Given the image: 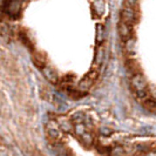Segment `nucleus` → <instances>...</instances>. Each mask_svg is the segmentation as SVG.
I'll use <instances>...</instances> for the list:
<instances>
[{"mask_svg":"<svg viewBox=\"0 0 156 156\" xmlns=\"http://www.w3.org/2000/svg\"><path fill=\"white\" fill-rule=\"evenodd\" d=\"M86 116V115H85ZM85 120V119H83ZM80 121V122H75L74 123V130H73V135L79 140V142L85 146L86 148H92L95 143V137H94L93 129L89 128L86 125L85 121Z\"/></svg>","mask_w":156,"mask_h":156,"instance_id":"obj_1","label":"nucleus"},{"mask_svg":"<svg viewBox=\"0 0 156 156\" xmlns=\"http://www.w3.org/2000/svg\"><path fill=\"white\" fill-rule=\"evenodd\" d=\"M130 87L133 89V93L136 96V99L140 100L141 102H143L147 98L150 96L148 90V83H147L144 76L141 74L140 72H136L132 75Z\"/></svg>","mask_w":156,"mask_h":156,"instance_id":"obj_2","label":"nucleus"},{"mask_svg":"<svg viewBox=\"0 0 156 156\" xmlns=\"http://www.w3.org/2000/svg\"><path fill=\"white\" fill-rule=\"evenodd\" d=\"M46 134L48 136V139L52 141L54 144H59L61 141L63 140V132L61 130V128L59 127V125L56 123L54 119L49 120L46 125Z\"/></svg>","mask_w":156,"mask_h":156,"instance_id":"obj_3","label":"nucleus"},{"mask_svg":"<svg viewBox=\"0 0 156 156\" xmlns=\"http://www.w3.org/2000/svg\"><path fill=\"white\" fill-rule=\"evenodd\" d=\"M98 76H99V72L96 69H92L89 73H87L86 75H85V78L81 79V80L79 81L76 88H78L81 93H83V94L88 93V92L92 89L93 85L95 83Z\"/></svg>","mask_w":156,"mask_h":156,"instance_id":"obj_4","label":"nucleus"},{"mask_svg":"<svg viewBox=\"0 0 156 156\" xmlns=\"http://www.w3.org/2000/svg\"><path fill=\"white\" fill-rule=\"evenodd\" d=\"M54 120L56 121V123L59 125V127L61 128L65 134H73L74 130V123L72 121L70 117H67L65 115H56L54 117Z\"/></svg>","mask_w":156,"mask_h":156,"instance_id":"obj_5","label":"nucleus"},{"mask_svg":"<svg viewBox=\"0 0 156 156\" xmlns=\"http://www.w3.org/2000/svg\"><path fill=\"white\" fill-rule=\"evenodd\" d=\"M117 31H119V34H120L121 39L125 41V40L129 39L130 37H133L132 35V33H133V25H129V23H127L121 20L120 23H117Z\"/></svg>","mask_w":156,"mask_h":156,"instance_id":"obj_6","label":"nucleus"},{"mask_svg":"<svg viewBox=\"0 0 156 156\" xmlns=\"http://www.w3.org/2000/svg\"><path fill=\"white\" fill-rule=\"evenodd\" d=\"M121 20L125 23H129V25H134L136 21V12H135V7H128L125 6L122 12H121Z\"/></svg>","mask_w":156,"mask_h":156,"instance_id":"obj_7","label":"nucleus"},{"mask_svg":"<svg viewBox=\"0 0 156 156\" xmlns=\"http://www.w3.org/2000/svg\"><path fill=\"white\" fill-rule=\"evenodd\" d=\"M41 69V73H42V75L45 76L48 82H51L52 85H56V83H59V75H58V73L55 72L52 67H48V66H44L42 68H40Z\"/></svg>","mask_w":156,"mask_h":156,"instance_id":"obj_8","label":"nucleus"},{"mask_svg":"<svg viewBox=\"0 0 156 156\" xmlns=\"http://www.w3.org/2000/svg\"><path fill=\"white\" fill-rule=\"evenodd\" d=\"M21 9V2L20 0H9L7 2V13L9 16H16L20 13Z\"/></svg>","mask_w":156,"mask_h":156,"instance_id":"obj_9","label":"nucleus"},{"mask_svg":"<svg viewBox=\"0 0 156 156\" xmlns=\"http://www.w3.org/2000/svg\"><path fill=\"white\" fill-rule=\"evenodd\" d=\"M92 8H93V12L95 13V16H102L105 13V9H106L105 0H93Z\"/></svg>","mask_w":156,"mask_h":156,"instance_id":"obj_10","label":"nucleus"},{"mask_svg":"<svg viewBox=\"0 0 156 156\" xmlns=\"http://www.w3.org/2000/svg\"><path fill=\"white\" fill-rule=\"evenodd\" d=\"M105 60V47L103 45H99L98 48H96V52H95V59H94V63L95 66H101L102 62Z\"/></svg>","mask_w":156,"mask_h":156,"instance_id":"obj_11","label":"nucleus"},{"mask_svg":"<svg viewBox=\"0 0 156 156\" xmlns=\"http://www.w3.org/2000/svg\"><path fill=\"white\" fill-rule=\"evenodd\" d=\"M135 47H136V41L133 37H130L129 39L125 40V49L128 54H134L135 53Z\"/></svg>","mask_w":156,"mask_h":156,"instance_id":"obj_12","label":"nucleus"},{"mask_svg":"<svg viewBox=\"0 0 156 156\" xmlns=\"http://www.w3.org/2000/svg\"><path fill=\"white\" fill-rule=\"evenodd\" d=\"M105 38H106V30H105V26L100 23L96 27V42H98V45H101L105 41Z\"/></svg>","mask_w":156,"mask_h":156,"instance_id":"obj_13","label":"nucleus"},{"mask_svg":"<svg viewBox=\"0 0 156 156\" xmlns=\"http://www.w3.org/2000/svg\"><path fill=\"white\" fill-rule=\"evenodd\" d=\"M125 155V148L122 146H114L110 148L109 156H123Z\"/></svg>","mask_w":156,"mask_h":156,"instance_id":"obj_14","label":"nucleus"},{"mask_svg":"<svg viewBox=\"0 0 156 156\" xmlns=\"http://www.w3.org/2000/svg\"><path fill=\"white\" fill-rule=\"evenodd\" d=\"M0 156H13V154L8 149L4 148V147H0Z\"/></svg>","mask_w":156,"mask_h":156,"instance_id":"obj_15","label":"nucleus"},{"mask_svg":"<svg viewBox=\"0 0 156 156\" xmlns=\"http://www.w3.org/2000/svg\"><path fill=\"white\" fill-rule=\"evenodd\" d=\"M137 4V0H125V6L128 7H135Z\"/></svg>","mask_w":156,"mask_h":156,"instance_id":"obj_16","label":"nucleus"},{"mask_svg":"<svg viewBox=\"0 0 156 156\" xmlns=\"http://www.w3.org/2000/svg\"><path fill=\"white\" fill-rule=\"evenodd\" d=\"M143 153H144V156H156V150H154V149H148Z\"/></svg>","mask_w":156,"mask_h":156,"instance_id":"obj_17","label":"nucleus"},{"mask_svg":"<svg viewBox=\"0 0 156 156\" xmlns=\"http://www.w3.org/2000/svg\"><path fill=\"white\" fill-rule=\"evenodd\" d=\"M135 156H144V153H139V154H136Z\"/></svg>","mask_w":156,"mask_h":156,"instance_id":"obj_18","label":"nucleus"},{"mask_svg":"<svg viewBox=\"0 0 156 156\" xmlns=\"http://www.w3.org/2000/svg\"><path fill=\"white\" fill-rule=\"evenodd\" d=\"M63 156H72V155H69V154H65Z\"/></svg>","mask_w":156,"mask_h":156,"instance_id":"obj_19","label":"nucleus"},{"mask_svg":"<svg viewBox=\"0 0 156 156\" xmlns=\"http://www.w3.org/2000/svg\"><path fill=\"white\" fill-rule=\"evenodd\" d=\"M1 143H2V141H1V139H0V146H2V144H1Z\"/></svg>","mask_w":156,"mask_h":156,"instance_id":"obj_20","label":"nucleus"}]
</instances>
